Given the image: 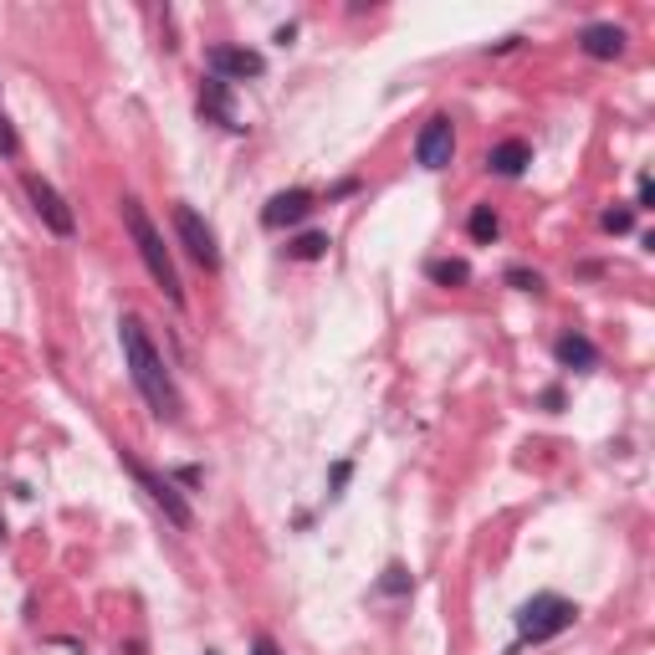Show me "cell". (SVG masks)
Listing matches in <instances>:
<instances>
[{
    "mask_svg": "<svg viewBox=\"0 0 655 655\" xmlns=\"http://www.w3.org/2000/svg\"><path fill=\"white\" fill-rule=\"evenodd\" d=\"M0 154H6V159H16V154H21V139H16V128H11V118H6V113H0Z\"/></svg>",
    "mask_w": 655,
    "mask_h": 655,
    "instance_id": "obj_20",
    "label": "cell"
},
{
    "mask_svg": "<svg viewBox=\"0 0 655 655\" xmlns=\"http://www.w3.org/2000/svg\"><path fill=\"white\" fill-rule=\"evenodd\" d=\"M543 410H563V389H543Z\"/></svg>",
    "mask_w": 655,
    "mask_h": 655,
    "instance_id": "obj_25",
    "label": "cell"
},
{
    "mask_svg": "<svg viewBox=\"0 0 655 655\" xmlns=\"http://www.w3.org/2000/svg\"><path fill=\"white\" fill-rule=\"evenodd\" d=\"M466 231H471V241H476V246H492V241L502 236L497 210H492V205H476V210H471V221H466Z\"/></svg>",
    "mask_w": 655,
    "mask_h": 655,
    "instance_id": "obj_16",
    "label": "cell"
},
{
    "mask_svg": "<svg viewBox=\"0 0 655 655\" xmlns=\"http://www.w3.org/2000/svg\"><path fill=\"white\" fill-rule=\"evenodd\" d=\"M553 359H558V369L589 374V369H599V348H594L584 333H558V338H553Z\"/></svg>",
    "mask_w": 655,
    "mask_h": 655,
    "instance_id": "obj_12",
    "label": "cell"
},
{
    "mask_svg": "<svg viewBox=\"0 0 655 655\" xmlns=\"http://www.w3.org/2000/svg\"><path fill=\"white\" fill-rule=\"evenodd\" d=\"M174 236H180V246L190 251V261L195 267H205V272H221V241H215V231H210V221L195 210V205H174Z\"/></svg>",
    "mask_w": 655,
    "mask_h": 655,
    "instance_id": "obj_5",
    "label": "cell"
},
{
    "mask_svg": "<svg viewBox=\"0 0 655 655\" xmlns=\"http://www.w3.org/2000/svg\"><path fill=\"white\" fill-rule=\"evenodd\" d=\"M118 343H123V369H128V379H134L139 400L154 410V420L180 425L185 420V395H180V384H174V374H169L164 354L154 348V338H149L139 313L118 318Z\"/></svg>",
    "mask_w": 655,
    "mask_h": 655,
    "instance_id": "obj_1",
    "label": "cell"
},
{
    "mask_svg": "<svg viewBox=\"0 0 655 655\" xmlns=\"http://www.w3.org/2000/svg\"><path fill=\"white\" fill-rule=\"evenodd\" d=\"M328 246H333V241H328V231H302V236H292V241H287V256H292V261H323V256H328Z\"/></svg>",
    "mask_w": 655,
    "mask_h": 655,
    "instance_id": "obj_15",
    "label": "cell"
},
{
    "mask_svg": "<svg viewBox=\"0 0 655 655\" xmlns=\"http://www.w3.org/2000/svg\"><path fill=\"white\" fill-rule=\"evenodd\" d=\"M604 231H615V236H625V231H635V210H604V221H599Z\"/></svg>",
    "mask_w": 655,
    "mask_h": 655,
    "instance_id": "obj_19",
    "label": "cell"
},
{
    "mask_svg": "<svg viewBox=\"0 0 655 655\" xmlns=\"http://www.w3.org/2000/svg\"><path fill=\"white\" fill-rule=\"evenodd\" d=\"M425 277L435 282V287H466L471 282V267L461 256H430L425 261Z\"/></svg>",
    "mask_w": 655,
    "mask_h": 655,
    "instance_id": "obj_14",
    "label": "cell"
},
{
    "mask_svg": "<svg viewBox=\"0 0 655 655\" xmlns=\"http://www.w3.org/2000/svg\"><path fill=\"white\" fill-rule=\"evenodd\" d=\"M348 476H354V461H338V466L328 471V492H333V497H343V487H348Z\"/></svg>",
    "mask_w": 655,
    "mask_h": 655,
    "instance_id": "obj_21",
    "label": "cell"
},
{
    "mask_svg": "<svg viewBox=\"0 0 655 655\" xmlns=\"http://www.w3.org/2000/svg\"><path fill=\"white\" fill-rule=\"evenodd\" d=\"M313 210H318V195L302 190V185H292V190H277V195L267 200V210H261V226H267V231H292V226L308 221Z\"/></svg>",
    "mask_w": 655,
    "mask_h": 655,
    "instance_id": "obj_9",
    "label": "cell"
},
{
    "mask_svg": "<svg viewBox=\"0 0 655 655\" xmlns=\"http://www.w3.org/2000/svg\"><path fill=\"white\" fill-rule=\"evenodd\" d=\"M205 655H221V650H205Z\"/></svg>",
    "mask_w": 655,
    "mask_h": 655,
    "instance_id": "obj_28",
    "label": "cell"
},
{
    "mask_svg": "<svg viewBox=\"0 0 655 655\" xmlns=\"http://www.w3.org/2000/svg\"><path fill=\"white\" fill-rule=\"evenodd\" d=\"M625 26H615V21H589L584 31H579V52L584 57H594V62H615V57H625Z\"/></svg>",
    "mask_w": 655,
    "mask_h": 655,
    "instance_id": "obj_10",
    "label": "cell"
},
{
    "mask_svg": "<svg viewBox=\"0 0 655 655\" xmlns=\"http://www.w3.org/2000/svg\"><path fill=\"white\" fill-rule=\"evenodd\" d=\"M512 292H543V277L538 272H528V267H507V277H502Z\"/></svg>",
    "mask_w": 655,
    "mask_h": 655,
    "instance_id": "obj_18",
    "label": "cell"
},
{
    "mask_svg": "<svg viewBox=\"0 0 655 655\" xmlns=\"http://www.w3.org/2000/svg\"><path fill=\"white\" fill-rule=\"evenodd\" d=\"M655 205V185H650V174H640V180H635V205L630 210H650Z\"/></svg>",
    "mask_w": 655,
    "mask_h": 655,
    "instance_id": "obj_22",
    "label": "cell"
},
{
    "mask_svg": "<svg viewBox=\"0 0 655 655\" xmlns=\"http://www.w3.org/2000/svg\"><path fill=\"white\" fill-rule=\"evenodd\" d=\"M528 164H533V144H528V139H502V144L487 149V169L502 174V180H517V174H528Z\"/></svg>",
    "mask_w": 655,
    "mask_h": 655,
    "instance_id": "obj_13",
    "label": "cell"
},
{
    "mask_svg": "<svg viewBox=\"0 0 655 655\" xmlns=\"http://www.w3.org/2000/svg\"><path fill=\"white\" fill-rule=\"evenodd\" d=\"M21 190H26L31 210L41 215V226H47L52 236H62V241H72V236H77V215H72V205L57 195V185H52V180H41V174H21Z\"/></svg>",
    "mask_w": 655,
    "mask_h": 655,
    "instance_id": "obj_6",
    "label": "cell"
},
{
    "mask_svg": "<svg viewBox=\"0 0 655 655\" xmlns=\"http://www.w3.org/2000/svg\"><path fill=\"white\" fill-rule=\"evenodd\" d=\"M205 67L210 77H221V82H256V77H267V57L251 52V47H210L205 52Z\"/></svg>",
    "mask_w": 655,
    "mask_h": 655,
    "instance_id": "obj_8",
    "label": "cell"
},
{
    "mask_svg": "<svg viewBox=\"0 0 655 655\" xmlns=\"http://www.w3.org/2000/svg\"><path fill=\"white\" fill-rule=\"evenodd\" d=\"M118 210H123V231L134 236V251H139V261H144V272L154 277V287L174 302V308H185V282H180V272H174V256H169L164 236L154 231V221L144 215V205H139L134 195H123Z\"/></svg>",
    "mask_w": 655,
    "mask_h": 655,
    "instance_id": "obj_2",
    "label": "cell"
},
{
    "mask_svg": "<svg viewBox=\"0 0 655 655\" xmlns=\"http://www.w3.org/2000/svg\"><path fill=\"white\" fill-rule=\"evenodd\" d=\"M579 620V604L574 599H563V594H533V599H522L517 604V640L507 645V655H517L522 645H543V640H558L563 630H574Z\"/></svg>",
    "mask_w": 655,
    "mask_h": 655,
    "instance_id": "obj_3",
    "label": "cell"
},
{
    "mask_svg": "<svg viewBox=\"0 0 655 655\" xmlns=\"http://www.w3.org/2000/svg\"><path fill=\"white\" fill-rule=\"evenodd\" d=\"M354 190H359V180H338V185L328 190V200H338V195H354Z\"/></svg>",
    "mask_w": 655,
    "mask_h": 655,
    "instance_id": "obj_26",
    "label": "cell"
},
{
    "mask_svg": "<svg viewBox=\"0 0 655 655\" xmlns=\"http://www.w3.org/2000/svg\"><path fill=\"white\" fill-rule=\"evenodd\" d=\"M451 159H456V123L446 113H430L420 139H415V164L420 169H451Z\"/></svg>",
    "mask_w": 655,
    "mask_h": 655,
    "instance_id": "obj_7",
    "label": "cell"
},
{
    "mask_svg": "<svg viewBox=\"0 0 655 655\" xmlns=\"http://www.w3.org/2000/svg\"><path fill=\"white\" fill-rule=\"evenodd\" d=\"M123 466H128V476H134V482H139V487L149 492V502H154V507H159V512L169 517V528L190 533V522H195V512H190V497H185L180 487L169 482V471L159 476V471H154V466H144V461H139L134 451H123Z\"/></svg>",
    "mask_w": 655,
    "mask_h": 655,
    "instance_id": "obj_4",
    "label": "cell"
},
{
    "mask_svg": "<svg viewBox=\"0 0 655 655\" xmlns=\"http://www.w3.org/2000/svg\"><path fill=\"white\" fill-rule=\"evenodd\" d=\"M0 538H6V522H0Z\"/></svg>",
    "mask_w": 655,
    "mask_h": 655,
    "instance_id": "obj_27",
    "label": "cell"
},
{
    "mask_svg": "<svg viewBox=\"0 0 655 655\" xmlns=\"http://www.w3.org/2000/svg\"><path fill=\"white\" fill-rule=\"evenodd\" d=\"M251 655H282V645L272 635H251Z\"/></svg>",
    "mask_w": 655,
    "mask_h": 655,
    "instance_id": "obj_23",
    "label": "cell"
},
{
    "mask_svg": "<svg viewBox=\"0 0 655 655\" xmlns=\"http://www.w3.org/2000/svg\"><path fill=\"white\" fill-rule=\"evenodd\" d=\"M200 113L210 118V123H221V128H231V134H241V118H236V98H231V82H221V77H205L200 82Z\"/></svg>",
    "mask_w": 655,
    "mask_h": 655,
    "instance_id": "obj_11",
    "label": "cell"
},
{
    "mask_svg": "<svg viewBox=\"0 0 655 655\" xmlns=\"http://www.w3.org/2000/svg\"><path fill=\"white\" fill-rule=\"evenodd\" d=\"M200 476H205L200 466H180V471L169 476V482H180V487H200Z\"/></svg>",
    "mask_w": 655,
    "mask_h": 655,
    "instance_id": "obj_24",
    "label": "cell"
},
{
    "mask_svg": "<svg viewBox=\"0 0 655 655\" xmlns=\"http://www.w3.org/2000/svg\"><path fill=\"white\" fill-rule=\"evenodd\" d=\"M410 589H415V574L405 569V563H389V569L379 574V594H389V599H400Z\"/></svg>",
    "mask_w": 655,
    "mask_h": 655,
    "instance_id": "obj_17",
    "label": "cell"
}]
</instances>
